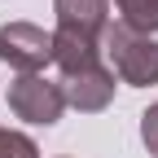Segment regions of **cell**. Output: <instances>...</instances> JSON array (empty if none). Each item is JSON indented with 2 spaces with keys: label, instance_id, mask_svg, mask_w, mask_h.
Listing matches in <instances>:
<instances>
[{
  "label": "cell",
  "instance_id": "1",
  "mask_svg": "<svg viewBox=\"0 0 158 158\" xmlns=\"http://www.w3.org/2000/svg\"><path fill=\"white\" fill-rule=\"evenodd\" d=\"M101 53L110 57V66L123 84H132V88L158 84V40L154 35H136L123 22H110L101 31Z\"/></svg>",
  "mask_w": 158,
  "mask_h": 158
},
{
  "label": "cell",
  "instance_id": "2",
  "mask_svg": "<svg viewBox=\"0 0 158 158\" xmlns=\"http://www.w3.org/2000/svg\"><path fill=\"white\" fill-rule=\"evenodd\" d=\"M9 110L27 123H44L53 127L66 110V97H62V84H53L44 75H18L9 84Z\"/></svg>",
  "mask_w": 158,
  "mask_h": 158
},
{
  "label": "cell",
  "instance_id": "3",
  "mask_svg": "<svg viewBox=\"0 0 158 158\" xmlns=\"http://www.w3.org/2000/svg\"><path fill=\"white\" fill-rule=\"evenodd\" d=\"M0 62L22 75H40L53 62V35L35 22H5L0 27Z\"/></svg>",
  "mask_w": 158,
  "mask_h": 158
},
{
  "label": "cell",
  "instance_id": "4",
  "mask_svg": "<svg viewBox=\"0 0 158 158\" xmlns=\"http://www.w3.org/2000/svg\"><path fill=\"white\" fill-rule=\"evenodd\" d=\"M62 97L66 106L84 110V114H97L114 101V70L110 66H92V70H79V75H62Z\"/></svg>",
  "mask_w": 158,
  "mask_h": 158
},
{
  "label": "cell",
  "instance_id": "5",
  "mask_svg": "<svg viewBox=\"0 0 158 158\" xmlns=\"http://www.w3.org/2000/svg\"><path fill=\"white\" fill-rule=\"evenodd\" d=\"M53 62L62 66V75L92 70V66H101V40H97V35H84V31L57 27L53 31Z\"/></svg>",
  "mask_w": 158,
  "mask_h": 158
},
{
  "label": "cell",
  "instance_id": "6",
  "mask_svg": "<svg viewBox=\"0 0 158 158\" xmlns=\"http://www.w3.org/2000/svg\"><path fill=\"white\" fill-rule=\"evenodd\" d=\"M53 13H57V27L84 31L97 40L110 27V0H53Z\"/></svg>",
  "mask_w": 158,
  "mask_h": 158
},
{
  "label": "cell",
  "instance_id": "7",
  "mask_svg": "<svg viewBox=\"0 0 158 158\" xmlns=\"http://www.w3.org/2000/svg\"><path fill=\"white\" fill-rule=\"evenodd\" d=\"M118 22L136 35H154L158 31V0H114Z\"/></svg>",
  "mask_w": 158,
  "mask_h": 158
},
{
  "label": "cell",
  "instance_id": "8",
  "mask_svg": "<svg viewBox=\"0 0 158 158\" xmlns=\"http://www.w3.org/2000/svg\"><path fill=\"white\" fill-rule=\"evenodd\" d=\"M0 158H40V145L13 127H0Z\"/></svg>",
  "mask_w": 158,
  "mask_h": 158
},
{
  "label": "cell",
  "instance_id": "9",
  "mask_svg": "<svg viewBox=\"0 0 158 158\" xmlns=\"http://www.w3.org/2000/svg\"><path fill=\"white\" fill-rule=\"evenodd\" d=\"M141 141H145V149L158 158V101L141 114Z\"/></svg>",
  "mask_w": 158,
  "mask_h": 158
}]
</instances>
